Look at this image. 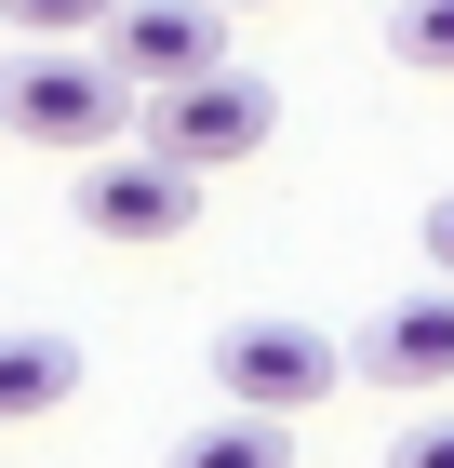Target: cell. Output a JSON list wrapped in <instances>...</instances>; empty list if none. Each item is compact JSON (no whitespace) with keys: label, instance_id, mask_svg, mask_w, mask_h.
I'll list each match as a JSON object with an SVG mask.
<instances>
[{"label":"cell","instance_id":"1","mask_svg":"<svg viewBox=\"0 0 454 468\" xmlns=\"http://www.w3.org/2000/svg\"><path fill=\"white\" fill-rule=\"evenodd\" d=\"M134 121V68L121 54H80V40H14L0 54V134L54 147V161H94Z\"/></svg>","mask_w":454,"mask_h":468},{"label":"cell","instance_id":"2","mask_svg":"<svg viewBox=\"0 0 454 468\" xmlns=\"http://www.w3.org/2000/svg\"><path fill=\"white\" fill-rule=\"evenodd\" d=\"M68 215L94 228V241H187L201 228V175H187L174 147H94L80 161V187H68Z\"/></svg>","mask_w":454,"mask_h":468},{"label":"cell","instance_id":"3","mask_svg":"<svg viewBox=\"0 0 454 468\" xmlns=\"http://www.w3.org/2000/svg\"><path fill=\"white\" fill-rule=\"evenodd\" d=\"M361 361L334 348L321 322H227L214 335V388L227 401H254V415H308V401H334Z\"/></svg>","mask_w":454,"mask_h":468},{"label":"cell","instance_id":"4","mask_svg":"<svg viewBox=\"0 0 454 468\" xmlns=\"http://www.w3.org/2000/svg\"><path fill=\"white\" fill-rule=\"evenodd\" d=\"M268 134H280V94H268L254 68H201V80H161V94H147V147H174L187 175L254 161Z\"/></svg>","mask_w":454,"mask_h":468},{"label":"cell","instance_id":"5","mask_svg":"<svg viewBox=\"0 0 454 468\" xmlns=\"http://www.w3.org/2000/svg\"><path fill=\"white\" fill-rule=\"evenodd\" d=\"M107 54L134 68V94H161V80H201V68H227V0H121Z\"/></svg>","mask_w":454,"mask_h":468},{"label":"cell","instance_id":"6","mask_svg":"<svg viewBox=\"0 0 454 468\" xmlns=\"http://www.w3.org/2000/svg\"><path fill=\"white\" fill-rule=\"evenodd\" d=\"M361 375L375 388H454V282H428V294H387L375 322H361Z\"/></svg>","mask_w":454,"mask_h":468},{"label":"cell","instance_id":"7","mask_svg":"<svg viewBox=\"0 0 454 468\" xmlns=\"http://www.w3.org/2000/svg\"><path fill=\"white\" fill-rule=\"evenodd\" d=\"M80 401V348L68 335H0V429H40Z\"/></svg>","mask_w":454,"mask_h":468},{"label":"cell","instance_id":"8","mask_svg":"<svg viewBox=\"0 0 454 468\" xmlns=\"http://www.w3.org/2000/svg\"><path fill=\"white\" fill-rule=\"evenodd\" d=\"M161 468H294V415H254V401H227L214 429H187Z\"/></svg>","mask_w":454,"mask_h":468},{"label":"cell","instance_id":"9","mask_svg":"<svg viewBox=\"0 0 454 468\" xmlns=\"http://www.w3.org/2000/svg\"><path fill=\"white\" fill-rule=\"evenodd\" d=\"M0 27H14V40H107L121 0H0Z\"/></svg>","mask_w":454,"mask_h":468},{"label":"cell","instance_id":"10","mask_svg":"<svg viewBox=\"0 0 454 468\" xmlns=\"http://www.w3.org/2000/svg\"><path fill=\"white\" fill-rule=\"evenodd\" d=\"M387 54L401 68H454V0H401L387 14Z\"/></svg>","mask_w":454,"mask_h":468},{"label":"cell","instance_id":"11","mask_svg":"<svg viewBox=\"0 0 454 468\" xmlns=\"http://www.w3.org/2000/svg\"><path fill=\"white\" fill-rule=\"evenodd\" d=\"M387 468H454V415H415V429L387 441Z\"/></svg>","mask_w":454,"mask_h":468},{"label":"cell","instance_id":"12","mask_svg":"<svg viewBox=\"0 0 454 468\" xmlns=\"http://www.w3.org/2000/svg\"><path fill=\"white\" fill-rule=\"evenodd\" d=\"M415 241H428V268H441V282H454V187H441V201H428V228H415Z\"/></svg>","mask_w":454,"mask_h":468},{"label":"cell","instance_id":"13","mask_svg":"<svg viewBox=\"0 0 454 468\" xmlns=\"http://www.w3.org/2000/svg\"><path fill=\"white\" fill-rule=\"evenodd\" d=\"M227 14H241V0H227Z\"/></svg>","mask_w":454,"mask_h":468}]
</instances>
